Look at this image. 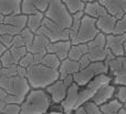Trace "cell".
<instances>
[{
    "label": "cell",
    "mask_w": 126,
    "mask_h": 114,
    "mask_svg": "<svg viewBox=\"0 0 126 114\" xmlns=\"http://www.w3.org/2000/svg\"><path fill=\"white\" fill-rule=\"evenodd\" d=\"M52 99L43 89H32L21 103L20 114H48Z\"/></svg>",
    "instance_id": "obj_1"
},
{
    "label": "cell",
    "mask_w": 126,
    "mask_h": 114,
    "mask_svg": "<svg viewBox=\"0 0 126 114\" xmlns=\"http://www.w3.org/2000/svg\"><path fill=\"white\" fill-rule=\"evenodd\" d=\"M27 70V79L32 89L46 90L53 82L60 79V72L58 69L49 68L43 64H33Z\"/></svg>",
    "instance_id": "obj_2"
},
{
    "label": "cell",
    "mask_w": 126,
    "mask_h": 114,
    "mask_svg": "<svg viewBox=\"0 0 126 114\" xmlns=\"http://www.w3.org/2000/svg\"><path fill=\"white\" fill-rule=\"evenodd\" d=\"M44 16L65 29H70L73 22V15L69 11L62 0H51L50 6L44 12Z\"/></svg>",
    "instance_id": "obj_3"
},
{
    "label": "cell",
    "mask_w": 126,
    "mask_h": 114,
    "mask_svg": "<svg viewBox=\"0 0 126 114\" xmlns=\"http://www.w3.org/2000/svg\"><path fill=\"white\" fill-rule=\"evenodd\" d=\"M113 83V77L111 74H100L95 77L92 81H90L86 85L81 86L80 93H79V103L78 108L84 105L86 102L91 101L95 93L103 88L104 85Z\"/></svg>",
    "instance_id": "obj_4"
},
{
    "label": "cell",
    "mask_w": 126,
    "mask_h": 114,
    "mask_svg": "<svg viewBox=\"0 0 126 114\" xmlns=\"http://www.w3.org/2000/svg\"><path fill=\"white\" fill-rule=\"evenodd\" d=\"M100 74H110L109 65L105 62H92L86 68L80 70L78 73L73 75L74 82L80 86H84L95 77Z\"/></svg>",
    "instance_id": "obj_5"
},
{
    "label": "cell",
    "mask_w": 126,
    "mask_h": 114,
    "mask_svg": "<svg viewBox=\"0 0 126 114\" xmlns=\"http://www.w3.org/2000/svg\"><path fill=\"white\" fill-rule=\"evenodd\" d=\"M100 33L97 26H96V19L85 15L83 16L81 26L79 29V32L76 37L72 40V44L79 43H89L91 40H93L96 35Z\"/></svg>",
    "instance_id": "obj_6"
},
{
    "label": "cell",
    "mask_w": 126,
    "mask_h": 114,
    "mask_svg": "<svg viewBox=\"0 0 126 114\" xmlns=\"http://www.w3.org/2000/svg\"><path fill=\"white\" fill-rule=\"evenodd\" d=\"M39 33L47 35L50 39L51 42H57V41H65V40H71L70 39V33L69 29H65L63 27L59 26L58 23L53 22L52 20L44 18L42 27L38 31Z\"/></svg>",
    "instance_id": "obj_7"
},
{
    "label": "cell",
    "mask_w": 126,
    "mask_h": 114,
    "mask_svg": "<svg viewBox=\"0 0 126 114\" xmlns=\"http://www.w3.org/2000/svg\"><path fill=\"white\" fill-rule=\"evenodd\" d=\"M31 90H32V88L30 86L27 78L16 77L13 79L12 92L9 95L7 103H16L21 105V103L26 100L27 95L29 94Z\"/></svg>",
    "instance_id": "obj_8"
},
{
    "label": "cell",
    "mask_w": 126,
    "mask_h": 114,
    "mask_svg": "<svg viewBox=\"0 0 126 114\" xmlns=\"http://www.w3.org/2000/svg\"><path fill=\"white\" fill-rule=\"evenodd\" d=\"M67 90H69V86L65 84L64 80H62V79L57 80V81L53 82L51 85H49L46 89L48 94L52 99L53 104H59V105L64 101L65 97H66Z\"/></svg>",
    "instance_id": "obj_9"
},
{
    "label": "cell",
    "mask_w": 126,
    "mask_h": 114,
    "mask_svg": "<svg viewBox=\"0 0 126 114\" xmlns=\"http://www.w3.org/2000/svg\"><path fill=\"white\" fill-rule=\"evenodd\" d=\"M80 89H81V86L78 85L75 82L69 88L64 101L60 104V108L63 111H65V112H73V111H75L78 109Z\"/></svg>",
    "instance_id": "obj_10"
},
{
    "label": "cell",
    "mask_w": 126,
    "mask_h": 114,
    "mask_svg": "<svg viewBox=\"0 0 126 114\" xmlns=\"http://www.w3.org/2000/svg\"><path fill=\"white\" fill-rule=\"evenodd\" d=\"M126 41V33L125 34H107L106 35V48L111 50L115 57H122L125 55L124 44Z\"/></svg>",
    "instance_id": "obj_11"
},
{
    "label": "cell",
    "mask_w": 126,
    "mask_h": 114,
    "mask_svg": "<svg viewBox=\"0 0 126 114\" xmlns=\"http://www.w3.org/2000/svg\"><path fill=\"white\" fill-rule=\"evenodd\" d=\"M115 91H116V85L113 83H110L104 85L103 88H101L97 92L95 93L91 101H93L97 105H102V104L109 102L110 100L115 98Z\"/></svg>",
    "instance_id": "obj_12"
},
{
    "label": "cell",
    "mask_w": 126,
    "mask_h": 114,
    "mask_svg": "<svg viewBox=\"0 0 126 114\" xmlns=\"http://www.w3.org/2000/svg\"><path fill=\"white\" fill-rule=\"evenodd\" d=\"M106 8L109 13L117 19H121L126 13V0H100Z\"/></svg>",
    "instance_id": "obj_13"
},
{
    "label": "cell",
    "mask_w": 126,
    "mask_h": 114,
    "mask_svg": "<svg viewBox=\"0 0 126 114\" xmlns=\"http://www.w3.org/2000/svg\"><path fill=\"white\" fill-rule=\"evenodd\" d=\"M72 47L71 40H65V41H57V42H50L49 44L48 51L49 53H53V54L58 55L59 59L64 60L69 57V51Z\"/></svg>",
    "instance_id": "obj_14"
},
{
    "label": "cell",
    "mask_w": 126,
    "mask_h": 114,
    "mask_svg": "<svg viewBox=\"0 0 126 114\" xmlns=\"http://www.w3.org/2000/svg\"><path fill=\"white\" fill-rule=\"evenodd\" d=\"M117 18L112 16L111 13H106V15L100 17L96 19V26H97L100 32L104 33V34H112L115 31V27L117 23Z\"/></svg>",
    "instance_id": "obj_15"
},
{
    "label": "cell",
    "mask_w": 126,
    "mask_h": 114,
    "mask_svg": "<svg viewBox=\"0 0 126 114\" xmlns=\"http://www.w3.org/2000/svg\"><path fill=\"white\" fill-rule=\"evenodd\" d=\"M80 70H81V68H80L79 61L66 58V59L62 60L61 64H60V68H59L60 79H64V78L69 77V75H74Z\"/></svg>",
    "instance_id": "obj_16"
},
{
    "label": "cell",
    "mask_w": 126,
    "mask_h": 114,
    "mask_svg": "<svg viewBox=\"0 0 126 114\" xmlns=\"http://www.w3.org/2000/svg\"><path fill=\"white\" fill-rule=\"evenodd\" d=\"M50 39H49L47 35L42 34V33L37 32L35 33L34 40H33L31 47L28 48V51L31 53H41V52H48L47 49H48L49 44H50Z\"/></svg>",
    "instance_id": "obj_17"
},
{
    "label": "cell",
    "mask_w": 126,
    "mask_h": 114,
    "mask_svg": "<svg viewBox=\"0 0 126 114\" xmlns=\"http://www.w3.org/2000/svg\"><path fill=\"white\" fill-rule=\"evenodd\" d=\"M22 0H0V13L2 16L15 15L21 12Z\"/></svg>",
    "instance_id": "obj_18"
},
{
    "label": "cell",
    "mask_w": 126,
    "mask_h": 114,
    "mask_svg": "<svg viewBox=\"0 0 126 114\" xmlns=\"http://www.w3.org/2000/svg\"><path fill=\"white\" fill-rule=\"evenodd\" d=\"M84 13L90 17L94 18V19H98L100 17L109 13V11L106 10L104 6L98 1H93V2H86L84 8Z\"/></svg>",
    "instance_id": "obj_19"
},
{
    "label": "cell",
    "mask_w": 126,
    "mask_h": 114,
    "mask_svg": "<svg viewBox=\"0 0 126 114\" xmlns=\"http://www.w3.org/2000/svg\"><path fill=\"white\" fill-rule=\"evenodd\" d=\"M109 71L112 77L126 73V55L115 57L109 63Z\"/></svg>",
    "instance_id": "obj_20"
},
{
    "label": "cell",
    "mask_w": 126,
    "mask_h": 114,
    "mask_svg": "<svg viewBox=\"0 0 126 114\" xmlns=\"http://www.w3.org/2000/svg\"><path fill=\"white\" fill-rule=\"evenodd\" d=\"M6 23L11 24V26L16 27L19 29L20 31L27 28V23H28V16L23 15V13H15V15H9L4 17L3 20Z\"/></svg>",
    "instance_id": "obj_21"
},
{
    "label": "cell",
    "mask_w": 126,
    "mask_h": 114,
    "mask_svg": "<svg viewBox=\"0 0 126 114\" xmlns=\"http://www.w3.org/2000/svg\"><path fill=\"white\" fill-rule=\"evenodd\" d=\"M44 18H46V16H44L43 12H37V13L29 15L27 27H28L29 29H31L34 33H37L38 31H39V29L42 27Z\"/></svg>",
    "instance_id": "obj_22"
},
{
    "label": "cell",
    "mask_w": 126,
    "mask_h": 114,
    "mask_svg": "<svg viewBox=\"0 0 126 114\" xmlns=\"http://www.w3.org/2000/svg\"><path fill=\"white\" fill-rule=\"evenodd\" d=\"M89 52V46L87 43H79V44H72L71 49L69 51V57L70 59L79 61L83 55L87 54Z\"/></svg>",
    "instance_id": "obj_23"
},
{
    "label": "cell",
    "mask_w": 126,
    "mask_h": 114,
    "mask_svg": "<svg viewBox=\"0 0 126 114\" xmlns=\"http://www.w3.org/2000/svg\"><path fill=\"white\" fill-rule=\"evenodd\" d=\"M100 108H101V110H102L103 114H117L120 112L121 109L124 108V104L118 101L117 99L114 98V99L110 100L106 103L102 104Z\"/></svg>",
    "instance_id": "obj_24"
},
{
    "label": "cell",
    "mask_w": 126,
    "mask_h": 114,
    "mask_svg": "<svg viewBox=\"0 0 126 114\" xmlns=\"http://www.w3.org/2000/svg\"><path fill=\"white\" fill-rule=\"evenodd\" d=\"M83 16H84V11H80V12H76V13L73 15V22H72V26L70 27V29H69L70 39H71V41L76 37V34H78Z\"/></svg>",
    "instance_id": "obj_25"
},
{
    "label": "cell",
    "mask_w": 126,
    "mask_h": 114,
    "mask_svg": "<svg viewBox=\"0 0 126 114\" xmlns=\"http://www.w3.org/2000/svg\"><path fill=\"white\" fill-rule=\"evenodd\" d=\"M107 52H109V49L105 47V48H101V49H94V50H90L87 52L90 60L92 62H101L105 61L106 59Z\"/></svg>",
    "instance_id": "obj_26"
},
{
    "label": "cell",
    "mask_w": 126,
    "mask_h": 114,
    "mask_svg": "<svg viewBox=\"0 0 126 114\" xmlns=\"http://www.w3.org/2000/svg\"><path fill=\"white\" fill-rule=\"evenodd\" d=\"M40 64H43L46 66H49V68H52V69H58L59 70L60 68V64H61V60L59 59V57L53 53H49L47 52L46 55L43 57L42 59L41 63Z\"/></svg>",
    "instance_id": "obj_27"
},
{
    "label": "cell",
    "mask_w": 126,
    "mask_h": 114,
    "mask_svg": "<svg viewBox=\"0 0 126 114\" xmlns=\"http://www.w3.org/2000/svg\"><path fill=\"white\" fill-rule=\"evenodd\" d=\"M62 1L64 2V4L67 7L69 11L72 15L80 12V11H84L85 4H86L82 0H62Z\"/></svg>",
    "instance_id": "obj_28"
},
{
    "label": "cell",
    "mask_w": 126,
    "mask_h": 114,
    "mask_svg": "<svg viewBox=\"0 0 126 114\" xmlns=\"http://www.w3.org/2000/svg\"><path fill=\"white\" fill-rule=\"evenodd\" d=\"M89 46V51L90 50H94V49H101V48H105L106 47V34L100 32L93 40L87 43Z\"/></svg>",
    "instance_id": "obj_29"
},
{
    "label": "cell",
    "mask_w": 126,
    "mask_h": 114,
    "mask_svg": "<svg viewBox=\"0 0 126 114\" xmlns=\"http://www.w3.org/2000/svg\"><path fill=\"white\" fill-rule=\"evenodd\" d=\"M39 0H22L21 2V12L23 15H32L37 13V3Z\"/></svg>",
    "instance_id": "obj_30"
},
{
    "label": "cell",
    "mask_w": 126,
    "mask_h": 114,
    "mask_svg": "<svg viewBox=\"0 0 126 114\" xmlns=\"http://www.w3.org/2000/svg\"><path fill=\"white\" fill-rule=\"evenodd\" d=\"M20 34H21V35H22V38L24 39V42H26V47H27V49H28L29 47H31V44H32L33 40H34L35 33L33 32V31L31 30V29H29L28 27H27V28H24L23 30H21Z\"/></svg>",
    "instance_id": "obj_31"
},
{
    "label": "cell",
    "mask_w": 126,
    "mask_h": 114,
    "mask_svg": "<svg viewBox=\"0 0 126 114\" xmlns=\"http://www.w3.org/2000/svg\"><path fill=\"white\" fill-rule=\"evenodd\" d=\"M33 64H35L34 54L28 51V52H27V54L21 59V61H20L19 65H21V66H23V68L28 69V68H30L31 65H33Z\"/></svg>",
    "instance_id": "obj_32"
},
{
    "label": "cell",
    "mask_w": 126,
    "mask_h": 114,
    "mask_svg": "<svg viewBox=\"0 0 126 114\" xmlns=\"http://www.w3.org/2000/svg\"><path fill=\"white\" fill-rule=\"evenodd\" d=\"M3 114H20L21 113V105L16 103H7L4 109L1 111Z\"/></svg>",
    "instance_id": "obj_33"
},
{
    "label": "cell",
    "mask_w": 126,
    "mask_h": 114,
    "mask_svg": "<svg viewBox=\"0 0 126 114\" xmlns=\"http://www.w3.org/2000/svg\"><path fill=\"white\" fill-rule=\"evenodd\" d=\"M84 109L86 110V112L89 114H103L102 110H101L100 105L95 104L93 101H89L84 104Z\"/></svg>",
    "instance_id": "obj_34"
},
{
    "label": "cell",
    "mask_w": 126,
    "mask_h": 114,
    "mask_svg": "<svg viewBox=\"0 0 126 114\" xmlns=\"http://www.w3.org/2000/svg\"><path fill=\"white\" fill-rule=\"evenodd\" d=\"M115 34H125L126 33V13L121 19L117 20V23L115 27Z\"/></svg>",
    "instance_id": "obj_35"
},
{
    "label": "cell",
    "mask_w": 126,
    "mask_h": 114,
    "mask_svg": "<svg viewBox=\"0 0 126 114\" xmlns=\"http://www.w3.org/2000/svg\"><path fill=\"white\" fill-rule=\"evenodd\" d=\"M115 99H117L123 104L126 103V86L125 85H116Z\"/></svg>",
    "instance_id": "obj_36"
},
{
    "label": "cell",
    "mask_w": 126,
    "mask_h": 114,
    "mask_svg": "<svg viewBox=\"0 0 126 114\" xmlns=\"http://www.w3.org/2000/svg\"><path fill=\"white\" fill-rule=\"evenodd\" d=\"M15 35H9V34H0V42L7 48H11L12 47V40Z\"/></svg>",
    "instance_id": "obj_37"
},
{
    "label": "cell",
    "mask_w": 126,
    "mask_h": 114,
    "mask_svg": "<svg viewBox=\"0 0 126 114\" xmlns=\"http://www.w3.org/2000/svg\"><path fill=\"white\" fill-rule=\"evenodd\" d=\"M12 47L13 48H21V47H26V42H24V39L22 38V35L20 34H16L13 37L12 40Z\"/></svg>",
    "instance_id": "obj_38"
},
{
    "label": "cell",
    "mask_w": 126,
    "mask_h": 114,
    "mask_svg": "<svg viewBox=\"0 0 126 114\" xmlns=\"http://www.w3.org/2000/svg\"><path fill=\"white\" fill-rule=\"evenodd\" d=\"M113 84L115 85H125L126 86V73L113 77Z\"/></svg>",
    "instance_id": "obj_39"
},
{
    "label": "cell",
    "mask_w": 126,
    "mask_h": 114,
    "mask_svg": "<svg viewBox=\"0 0 126 114\" xmlns=\"http://www.w3.org/2000/svg\"><path fill=\"white\" fill-rule=\"evenodd\" d=\"M79 63H80V68H81V70H82V69L86 68L87 65H90V64L92 63V61L90 60L89 55L85 54V55H83L80 60H79Z\"/></svg>",
    "instance_id": "obj_40"
},
{
    "label": "cell",
    "mask_w": 126,
    "mask_h": 114,
    "mask_svg": "<svg viewBox=\"0 0 126 114\" xmlns=\"http://www.w3.org/2000/svg\"><path fill=\"white\" fill-rule=\"evenodd\" d=\"M27 73H28V70L26 68H23L21 65H18V77L27 78Z\"/></svg>",
    "instance_id": "obj_41"
},
{
    "label": "cell",
    "mask_w": 126,
    "mask_h": 114,
    "mask_svg": "<svg viewBox=\"0 0 126 114\" xmlns=\"http://www.w3.org/2000/svg\"><path fill=\"white\" fill-rule=\"evenodd\" d=\"M9 95H10V93L8 92V91H6L4 89L0 88V100H2V101H6L8 100Z\"/></svg>",
    "instance_id": "obj_42"
},
{
    "label": "cell",
    "mask_w": 126,
    "mask_h": 114,
    "mask_svg": "<svg viewBox=\"0 0 126 114\" xmlns=\"http://www.w3.org/2000/svg\"><path fill=\"white\" fill-rule=\"evenodd\" d=\"M73 114H89L86 112V110L84 109V106H80V108H78L75 111L73 112Z\"/></svg>",
    "instance_id": "obj_43"
},
{
    "label": "cell",
    "mask_w": 126,
    "mask_h": 114,
    "mask_svg": "<svg viewBox=\"0 0 126 114\" xmlns=\"http://www.w3.org/2000/svg\"><path fill=\"white\" fill-rule=\"evenodd\" d=\"M74 112V111H73ZM73 112H65L61 109V111H57V110H52L51 112H49L48 114H73Z\"/></svg>",
    "instance_id": "obj_44"
},
{
    "label": "cell",
    "mask_w": 126,
    "mask_h": 114,
    "mask_svg": "<svg viewBox=\"0 0 126 114\" xmlns=\"http://www.w3.org/2000/svg\"><path fill=\"white\" fill-rule=\"evenodd\" d=\"M117 114H126V109H125V108L121 109V110H120V112H118Z\"/></svg>",
    "instance_id": "obj_45"
},
{
    "label": "cell",
    "mask_w": 126,
    "mask_h": 114,
    "mask_svg": "<svg viewBox=\"0 0 126 114\" xmlns=\"http://www.w3.org/2000/svg\"><path fill=\"white\" fill-rule=\"evenodd\" d=\"M83 2H85V3H86V2H93V1H98V0H82Z\"/></svg>",
    "instance_id": "obj_46"
},
{
    "label": "cell",
    "mask_w": 126,
    "mask_h": 114,
    "mask_svg": "<svg viewBox=\"0 0 126 114\" xmlns=\"http://www.w3.org/2000/svg\"><path fill=\"white\" fill-rule=\"evenodd\" d=\"M124 50H125V55H126V41H125V44H124Z\"/></svg>",
    "instance_id": "obj_47"
},
{
    "label": "cell",
    "mask_w": 126,
    "mask_h": 114,
    "mask_svg": "<svg viewBox=\"0 0 126 114\" xmlns=\"http://www.w3.org/2000/svg\"><path fill=\"white\" fill-rule=\"evenodd\" d=\"M3 68V66H2V63H1V60H0V70H1V69Z\"/></svg>",
    "instance_id": "obj_48"
},
{
    "label": "cell",
    "mask_w": 126,
    "mask_h": 114,
    "mask_svg": "<svg viewBox=\"0 0 126 114\" xmlns=\"http://www.w3.org/2000/svg\"><path fill=\"white\" fill-rule=\"evenodd\" d=\"M0 114H3V113H2V112H1V111H0Z\"/></svg>",
    "instance_id": "obj_49"
}]
</instances>
